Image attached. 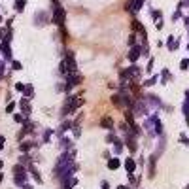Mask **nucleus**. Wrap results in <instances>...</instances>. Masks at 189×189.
<instances>
[{
	"instance_id": "1",
	"label": "nucleus",
	"mask_w": 189,
	"mask_h": 189,
	"mask_svg": "<svg viewBox=\"0 0 189 189\" xmlns=\"http://www.w3.org/2000/svg\"><path fill=\"white\" fill-rule=\"evenodd\" d=\"M140 77V68L136 64H130L129 68H125V70H121V83H127L129 80H138Z\"/></svg>"
},
{
	"instance_id": "2",
	"label": "nucleus",
	"mask_w": 189,
	"mask_h": 189,
	"mask_svg": "<svg viewBox=\"0 0 189 189\" xmlns=\"http://www.w3.org/2000/svg\"><path fill=\"white\" fill-rule=\"evenodd\" d=\"M13 182H15V185H19V187H25V185H27V170H25L21 164H15V166H13Z\"/></svg>"
},
{
	"instance_id": "3",
	"label": "nucleus",
	"mask_w": 189,
	"mask_h": 189,
	"mask_svg": "<svg viewBox=\"0 0 189 189\" xmlns=\"http://www.w3.org/2000/svg\"><path fill=\"white\" fill-rule=\"evenodd\" d=\"M146 129L151 132V134H161V132H163V125H161L159 117H157V115L149 117V119H148V123H146Z\"/></svg>"
},
{
	"instance_id": "4",
	"label": "nucleus",
	"mask_w": 189,
	"mask_h": 189,
	"mask_svg": "<svg viewBox=\"0 0 189 189\" xmlns=\"http://www.w3.org/2000/svg\"><path fill=\"white\" fill-rule=\"evenodd\" d=\"M53 23L57 25L59 28L64 27V9L59 4H55V9H53Z\"/></svg>"
},
{
	"instance_id": "5",
	"label": "nucleus",
	"mask_w": 189,
	"mask_h": 189,
	"mask_svg": "<svg viewBox=\"0 0 189 189\" xmlns=\"http://www.w3.org/2000/svg\"><path fill=\"white\" fill-rule=\"evenodd\" d=\"M80 104H81V100H76V96H70L68 100L64 102V108H62V115H66V114H72V112H76V110L80 108Z\"/></svg>"
},
{
	"instance_id": "6",
	"label": "nucleus",
	"mask_w": 189,
	"mask_h": 189,
	"mask_svg": "<svg viewBox=\"0 0 189 189\" xmlns=\"http://www.w3.org/2000/svg\"><path fill=\"white\" fill-rule=\"evenodd\" d=\"M144 6V0H129V2L125 4V9L129 13H132V15H136V12Z\"/></svg>"
},
{
	"instance_id": "7",
	"label": "nucleus",
	"mask_w": 189,
	"mask_h": 189,
	"mask_svg": "<svg viewBox=\"0 0 189 189\" xmlns=\"http://www.w3.org/2000/svg\"><path fill=\"white\" fill-rule=\"evenodd\" d=\"M140 55H142V47L136 43V46H132L130 51H129V61H130L132 64H136V61L140 59Z\"/></svg>"
},
{
	"instance_id": "8",
	"label": "nucleus",
	"mask_w": 189,
	"mask_h": 189,
	"mask_svg": "<svg viewBox=\"0 0 189 189\" xmlns=\"http://www.w3.org/2000/svg\"><path fill=\"white\" fill-rule=\"evenodd\" d=\"M49 13H46V12H38L36 13V17H34V23L38 25V27H42V25H46L47 21H49V17H47Z\"/></svg>"
},
{
	"instance_id": "9",
	"label": "nucleus",
	"mask_w": 189,
	"mask_h": 189,
	"mask_svg": "<svg viewBox=\"0 0 189 189\" xmlns=\"http://www.w3.org/2000/svg\"><path fill=\"white\" fill-rule=\"evenodd\" d=\"M125 144H127V146H129V149H130V153H134L136 151V140H134V134H127L125 136Z\"/></svg>"
},
{
	"instance_id": "10",
	"label": "nucleus",
	"mask_w": 189,
	"mask_h": 189,
	"mask_svg": "<svg viewBox=\"0 0 189 189\" xmlns=\"http://www.w3.org/2000/svg\"><path fill=\"white\" fill-rule=\"evenodd\" d=\"M74 185H77V178H74V176H68L62 182V189H72Z\"/></svg>"
},
{
	"instance_id": "11",
	"label": "nucleus",
	"mask_w": 189,
	"mask_h": 189,
	"mask_svg": "<svg viewBox=\"0 0 189 189\" xmlns=\"http://www.w3.org/2000/svg\"><path fill=\"white\" fill-rule=\"evenodd\" d=\"M125 168H127L129 174H132V172L136 170V163H134V159H132V157H129V159L125 161Z\"/></svg>"
},
{
	"instance_id": "12",
	"label": "nucleus",
	"mask_w": 189,
	"mask_h": 189,
	"mask_svg": "<svg viewBox=\"0 0 189 189\" xmlns=\"http://www.w3.org/2000/svg\"><path fill=\"white\" fill-rule=\"evenodd\" d=\"M119 164H121V161H119L117 157L108 159V168H110V170H117V168H119Z\"/></svg>"
},
{
	"instance_id": "13",
	"label": "nucleus",
	"mask_w": 189,
	"mask_h": 189,
	"mask_svg": "<svg viewBox=\"0 0 189 189\" xmlns=\"http://www.w3.org/2000/svg\"><path fill=\"white\" fill-rule=\"evenodd\" d=\"M132 27H134V30L138 32V34H140L142 38H146V28L142 27V23H138V21H134V23H132Z\"/></svg>"
},
{
	"instance_id": "14",
	"label": "nucleus",
	"mask_w": 189,
	"mask_h": 189,
	"mask_svg": "<svg viewBox=\"0 0 189 189\" xmlns=\"http://www.w3.org/2000/svg\"><path fill=\"white\" fill-rule=\"evenodd\" d=\"M19 106H21V110H23V114H25V115H28V112H30V106H28V98H27V96H25L23 100L19 102Z\"/></svg>"
},
{
	"instance_id": "15",
	"label": "nucleus",
	"mask_w": 189,
	"mask_h": 189,
	"mask_svg": "<svg viewBox=\"0 0 189 189\" xmlns=\"http://www.w3.org/2000/svg\"><path fill=\"white\" fill-rule=\"evenodd\" d=\"M13 8H15V12H23V9H25V0H15V2H13Z\"/></svg>"
},
{
	"instance_id": "16",
	"label": "nucleus",
	"mask_w": 189,
	"mask_h": 189,
	"mask_svg": "<svg viewBox=\"0 0 189 189\" xmlns=\"http://www.w3.org/2000/svg\"><path fill=\"white\" fill-rule=\"evenodd\" d=\"M100 125H102L104 129H112V127H114V123H112V117H102Z\"/></svg>"
},
{
	"instance_id": "17",
	"label": "nucleus",
	"mask_w": 189,
	"mask_h": 189,
	"mask_svg": "<svg viewBox=\"0 0 189 189\" xmlns=\"http://www.w3.org/2000/svg\"><path fill=\"white\" fill-rule=\"evenodd\" d=\"M112 102H114V104H115L117 108H121V106H123V98H121V93H119V95H114V96H112Z\"/></svg>"
},
{
	"instance_id": "18",
	"label": "nucleus",
	"mask_w": 189,
	"mask_h": 189,
	"mask_svg": "<svg viewBox=\"0 0 189 189\" xmlns=\"http://www.w3.org/2000/svg\"><path fill=\"white\" fill-rule=\"evenodd\" d=\"M70 127H72V123H70V121H64V123H62V125L59 127V130H57V134H59V136H62V132H64L66 129H70Z\"/></svg>"
},
{
	"instance_id": "19",
	"label": "nucleus",
	"mask_w": 189,
	"mask_h": 189,
	"mask_svg": "<svg viewBox=\"0 0 189 189\" xmlns=\"http://www.w3.org/2000/svg\"><path fill=\"white\" fill-rule=\"evenodd\" d=\"M148 174L153 176L155 174V157H149V164H148Z\"/></svg>"
},
{
	"instance_id": "20",
	"label": "nucleus",
	"mask_w": 189,
	"mask_h": 189,
	"mask_svg": "<svg viewBox=\"0 0 189 189\" xmlns=\"http://www.w3.org/2000/svg\"><path fill=\"white\" fill-rule=\"evenodd\" d=\"M23 95H25L27 98H28V96L32 98V95H34V87H32V85H27V87H25V91H23Z\"/></svg>"
},
{
	"instance_id": "21",
	"label": "nucleus",
	"mask_w": 189,
	"mask_h": 189,
	"mask_svg": "<svg viewBox=\"0 0 189 189\" xmlns=\"http://www.w3.org/2000/svg\"><path fill=\"white\" fill-rule=\"evenodd\" d=\"M114 144H115V153H121V149H123V146H125V144L121 142L119 138H115V142H114Z\"/></svg>"
},
{
	"instance_id": "22",
	"label": "nucleus",
	"mask_w": 189,
	"mask_h": 189,
	"mask_svg": "<svg viewBox=\"0 0 189 189\" xmlns=\"http://www.w3.org/2000/svg\"><path fill=\"white\" fill-rule=\"evenodd\" d=\"M30 174H32V176H34V180H36L38 183H42V178H40V174L36 172V168H34V166H30Z\"/></svg>"
},
{
	"instance_id": "23",
	"label": "nucleus",
	"mask_w": 189,
	"mask_h": 189,
	"mask_svg": "<svg viewBox=\"0 0 189 189\" xmlns=\"http://www.w3.org/2000/svg\"><path fill=\"white\" fill-rule=\"evenodd\" d=\"M30 148H32V142H25V144H21L19 149H21V151H28Z\"/></svg>"
},
{
	"instance_id": "24",
	"label": "nucleus",
	"mask_w": 189,
	"mask_h": 189,
	"mask_svg": "<svg viewBox=\"0 0 189 189\" xmlns=\"http://www.w3.org/2000/svg\"><path fill=\"white\" fill-rule=\"evenodd\" d=\"M13 121H15V123H25L27 119H25L23 115H21V114H15V115H13Z\"/></svg>"
},
{
	"instance_id": "25",
	"label": "nucleus",
	"mask_w": 189,
	"mask_h": 189,
	"mask_svg": "<svg viewBox=\"0 0 189 189\" xmlns=\"http://www.w3.org/2000/svg\"><path fill=\"white\" fill-rule=\"evenodd\" d=\"M15 106H17L15 102H9V104L6 106V112H8V114H12V112H13V110H15Z\"/></svg>"
},
{
	"instance_id": "26",
	"label": "nucleus",
	"mask_w": 189,
	"mask_h": 189,
	"mask_svg": "<svg viewBox=\"0 0 189 189\" xmlns=\"http://www.w3.org/2000/svg\"><path fill=\"white\" fill-rule=\"evenodd\" d=\"M187 66H189V59H182V62H180V68H182V70H187Z\"/></svg>"
},
{
	"instance_id": "27",
	"label": "nucleus",
	"mask_w": 189,
	"mask_h": 189,
	"mask_svg": "<svg viewBox=\"0 0 189 189\" xmlns=\"http://www.w3.org/2000/svg\"><path fill=\"white\" fill-rule=\"evenodd\" d=\"M161 76H163V81H166V80L170 77V70H166V68H164V70L161 72Z\"/></svg>"
},
{
	"instance_id": "28",
	"label": "nucleus",
	"mask_w": 189,
	"mask_h": 189,
	"mask_svg": "<svg viewBox=\"0 0 189 189\" xmlns=\"http://www.w3.org/2000/svg\"><path fill=\"white\" fill-rule=\"evenodd\" d=\"M51 134H53V130L49 129V130H46V132H43V142H47L49 138H51Z\"/></svg>"
},
{
	"instance_id": "29",
	"label": "nucleus",
	"mask_w": 189,
	"mask_h": 189,
	"mask_svg": "<svg viewBox=\"0 0 189 189\" xmlns=\"http://www.w3.org/2000/svg\"><path fill=\"white\" fill-rule=\"evenodd\" d=\"M25 87H27L25 83H15V89H17V91H21V93L25 91Z\"/></svg>"
},
{
	"instance_id": "30",
	"label": "nucleus",
	"mask_w": 189,
	"mask_h": 189,
	"mask_svg": "<svg viewBox=\"0 0 189 189\" xmlns=\"http://www.w3.org/2000/svg\"><path fill=\"white\" fill-rule=\"evenodd\" d=\"M155 81H157V77H149V80L146 81V85H148V87H151V85H153Z\"/></svg>"
},
{
	"instance_id": "31",
	"label": "nucleus",
	"mask_w": 189,
	"mask_h": 189,
	"mask_svg": "<svg viewBox=\"0 0 189 189\" xmlns=\"http://www.w3.org/2000/svg\"><path fill=\"white\" fill-rule=\"evenodd\" d=\"M12 66H13V70H21V62H17V61H13Z\"/></svg>"
},
{
	"instance_id": "32",
	"label": "nucleus",
	"mask_w": 189,
	"mask_h": 189,
	"mask_svg": "<svg viewBox=\"0 0 189 189\" xmlns=\"http://www.w3.org/2000/svg\"><path fill=\"white\" fill-rule=\"evenodd\" d=\"M106 142H108V144H110V142H115V136H114V134H108V136H106Z\"/></svg>"
},
{
	"instance_id": "33",
	"label": "nucleus",
	"mask_w": 189,
	"mask_h": 189,
	"mask_svg": "<svg viewBox=\"0 0 189 189\" xmlns=\"http://www.w3.org/2000/svg\"><path fill=\"white\" fill-rule=\"evenodd\" d=\"M4 142H6V138L0 134V151H2V148H4Z\"/></svg>"
},
{
	"instance_id": "34",
	"label": "nucleus",
	"mask_w": 189,
	"mask_h": 189,
	"mask_svg": "<svg viewBox=\"0 0 189 189\" xmlns=\"http://www.w3.org/2000/svg\"><path fill=\"white\" fill-rule=\"evenodd\" d=\"M4 30H8V28H0V40H4V36H6Z\"/></svg>"
},
{
	"instance_id": "35",
	"label": "nucleus",
	"mask_w": 189,
	"mask_h": 189,
	"mask_svg": "<svg viewBox=\"0 0 189 189\" xmlns=\"http://www.w3.org/2000/svg\"><path fill=\"white\" fill-rule=\"evenodd\" d=\"M151 68H153V57H151L149 62H148V70H149V72H151Z\"/></svg>"
},
{
	"instance_id": "36",
	"label": "nucleus",
	"mask_w": 189,
	"mask_h": 189,
	"mask_svg": "<svg viewBox=\"0 0 189 189\" xmlns=\"http://www.w3.org/2000/svg\"><path fill=\"white\" fill-rule=\"evenodd\" d=\"M100 189H110V185H108L106 182H102V185H100Z\"/></svg>"
},
{
	"instance_id": "37",
	"label": "nucleus",
	"mask_w": 189,
	"mask_h": 189,
	"mask_svg": "<svg viewBox=\"0 0 189 189\" xmlns=\"http://www.w3.org/2000/svg\"><path fill=\"white\" fill-rule=\"evenodd\" d=\"M187 4H189V0H182V2H180V8H182V6H187Z\"/></svg>"
},
{
	"instance_id": "38",
	"label": "nucleus",
	"mask_w": 189,
	"mask_h": 189,
	"mask_svg": "<svg viewBox=\"0 0 189 189\" xmlns=\"http://www.w3.org/2000/svg\"><path fill=\"white\" fill-rule=\"evenodd\" d=\"M2 182H4V174H2V172H0V183H2Z\"/></svg>"
},
{
	"instance_id": "39",
	"label": "nucleus",
	"mask_w": 189,
	"mask_h": 189,
	"mask_svg": "<svg viewBox=\"0 0 189 189\" xmlns=\"http://www.w3.org/2000/svg\"><path fill=\"white\" fill-rule=\"evenodd\" d=\"M117 189H127V187H125V185H119V187H117Z\"/></svg>"
},
{
	"instance_id": "40",
	"label": "nucleus",
	"mask_w": 189,
	"mask_h": 189,
	"mask_svg": "<svg viewBox=\"0 0 189 189\" xmlns=\"http://www.w3.org/2000/svg\"><path fill=\"white\" fill-rule=\"evenodd\" d=\"M2 166H4V163H2V161H0V170H2Z\"/></svg>"
},
{
	"instance_id": "41",
	"label": "nucleus",
	"mask_w": 189,
	"mask_h": 189,
	"mask_svg": "<svg viewBox=\"0 0 189 189\" xmlns=\"http://www.w3.org/2000/svg\"><path fill=\"white\" fill-rule=\"evenodd\" d=\"M23 189H32V187H28V185H25V187H23Z\"/></svg>"
},
{
	"instance_id": "42",
	"label": "nucleus",
	"mask_w": 189,
	"mask_h": 189,
	"mask_svg": "<svg viewBox=\"0 0 189 189\" xmlns=\"http://www.w3.org/2000/svg\"><path fill=\"white\" fill-rule=\"evenodd\" d=\"M0 23H2V15H0Z\"/></svg>"
},
{
	"instance_id": "43",
	"label": "nucleus",
	"mask_w": 189,
	"mask_h": 189,
	"mask_svg": "<svg viewBox=\"0 0 189 189\" xmlns=\"http://www.w3.org/2000/svg\"><path fill=\"white\" fill-rule=\"evenodd\" d=\"M185 189H189V185H187V187H185Z\"/></svg>"
}]
</instances>
